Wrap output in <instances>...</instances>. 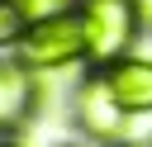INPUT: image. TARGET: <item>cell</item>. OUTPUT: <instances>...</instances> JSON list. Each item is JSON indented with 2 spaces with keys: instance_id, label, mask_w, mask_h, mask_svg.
Wrapping results in <instances>:
<instances>
[{
  "instance_id": "1",
  "label": "cell",
  "mask_w": 152,
  "mask_h": 147,
  "mask_svg": "<svg viewBox=\"0 0 152 147\" xmlns=\"http://www.w3.org/2000/svg\"><path fill=\"white\" fill-rule=\"evenodd\" d=\"M19 62L33 71H62V66H90V43H86V24L81 14H52L24 28L19 38Z\"/></svg>"
},
{
  "instance_id": "2",
  "label": "cell",
  "mask_w": 152,
  "mask_h": 147,
  "mask_svg": "<svg viewBox=\"0 0 152 147\" xmlns=\"http://www.w3.org/2000/svg\"><path fill=\"white\" fill-rule=\"evenodd\" d=\"M76 14H81V24H86L90 66H114L119 57L138 52L142 19H138L133 0H81Z\"/></svg>"
},
{
  "instance_id": "3",
  "label": "cell",
  "mask_w": 152,
  "mask_h": 147,
  "mask_svg": "<svg viewBox=\"0 0 152 147\" xmlns=\"http://www.w3.org/2000/svg\"><path fill=\"white\" fill-rule=\"evenodd\" d=\"M71 109H76V123H81L90 138H100V142H124V138H128L133 114L114 100V90H109V81H104V71H100V66H90V71H86V81L76 85Z\"/></svg>"
},
{
  "instance_id": "4",
  "label": "cell",
  "mask_w": 152,
  "mask_h": 147,
  "mask_svg": "<svg viewBox=\"0 0 152 147\" xmlns=\"http://www.w3.org/2000/svg\"><path fill=\"white\" fill-rule=\"evenodd\" d=\"M100 71H104L114 100H119L133 119H138V114H152V57L128 52V57H119L114 66H100Z\"/></svg>"
},
{
  "instance_id": "5",
  "label": "cell",
  "mask_w": 152,
  "mask_h": 147,
  "mask_svg": "<svg viewBox=\"0 0 152 147\" xmlns=\"http://www.w3.org/2000/svg\"><path fill=\"white\" fill-rule=\"evenodd\" d=\"M33 109V76L24 62H0V128L19 123Z\"/></svg>"
},
{
  "instance_id": "6",
  "label": "cell",
  "mask_w": 152,
  "mask_h": 147,
  "mask_svg": "<svg viewBox=\"0 0 152 147\" xmlns=\"http://www.w3.org/2000/svg\"><path fill=\"white\" fill-rule=\"evenodd\" d=\"M81 0H14V9L24 14V24H38V19H52V14H71Z\"/></svg>"
},
{
  "instance_id": "7",
  "label": "cell",
  "mask_w": 152,
  "mask_h": 147,
  "mask_svg": "<svg viewBox=\"0 0 152 147\" xmlns=\"http://www.w3.org/2000/svg\"><path fill=\"white\" fill-rule=\"evenodd\" d=\"M24 14L14 9V0H0V43H19L24 38Z\"/></svg>"
},
{
  "instance_id": "8",
  "label": "cell",
  "mask_w": 152,
  "mask_h": 147,
  "mask_svg": "<svg viewBox=\"0 0 152 147\" xmlns=\"http://www.w3.org/2000/svg\"><path fill=\"white\" fill-rule=\"evenodd\" d=\"M133 9H138V19H142V28L152 33V0H133Z\"/></svg>"
},
{
  "instance_id": "9",
  "label": "cell",
  "mask_w": 152,
  "mask_h": 147,
  "mask_svg": "<svg viewBox=\"0 0 152 147\" xmlns=\"http://www.w3.org/2000/svg\"><path fill=\"white\" fill-rule=\"evenodd\" d=\"M124 147H152V138H128Z\"/></svg>"
},
{
  "instance_id": "10",
  "label": "cell",
  "mask_w": 152,
  "mask_h": 147,
  "mask_svg": "<svg viewBox=\"0 0 152 147\" xmlns=\"http://www.w3.org/2000/svg\"><path fill=\"white\" fill-rule=\"evenodd\" d=\"M0 147H14V142H0Z\"/></svg>"
}]
</instances>
